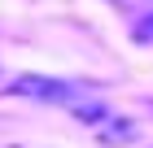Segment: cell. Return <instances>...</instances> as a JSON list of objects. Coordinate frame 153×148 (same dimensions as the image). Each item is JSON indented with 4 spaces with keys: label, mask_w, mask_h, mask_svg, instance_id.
Segmentation results:
<instances>
[{
    "label": "cell",
    "mask_w": 153,
    "mask_h": 148,
    "mask_svg": "<svg viewBox=\"0 0 153 148\" xmlns=\"http://www.w3.org/2000/svg\"><path fill=\"white\" fill-rule=\"evenodd\" d=\"M13 91H18V96H31V100H57V105H66V109H74V105L88 100V87L66 83V79H39V74L18 79V83H13Z\"/></svg>",
    "instance_id": "1"
},
{
    "label": "cell",
    "mask_w": 153,
    "mask_h": 148,
    "mask_svg": "<svg viewBox=\"0 0 153 148\" xmlns=\"http://www.w3.org/2000/svg\"><path fill=\"white\" fill-rule=\"evenodd\" d=\"M136 39H153V13L144 18V22H136Z\"/></svg>",
    "instance_id": "2"
}]
</instances>
